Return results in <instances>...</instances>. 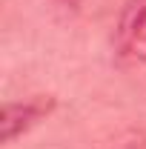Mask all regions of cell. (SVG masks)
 Wrapping results in <instances>:
<instances>
[{"instance_id": "cell-1", "label": "cell", "mask_w": 146, "mask_h": 149, "mask_svg": "<svg viewBox=\"0 0 146 149\" xmlns=\"http://www.w3.org/2000/svg\"><path fill=\"white\" fill-rule=\"evenodd\" d=\"M57 100L52 95H35L26 100H6L3 103V120H0V138L3 143H15L29 129H35L40 120H46L55 112Z\"/></svg>"}, {"instance_id": "cell-2", "label": "cell", "mask_w": 146, "mask_h": 149, "mask_svg": "<svg viewBox=\"0 0 146 149\" xmlns=\"http://www.w3.org/2000/svg\"><path fill=\"white\" fill-rule=\"evenodd\" d=\"M115 46L126 60L146 63V0H126L115 29Z\"/></svg>"}, {"instance_id": "cell-3", "label": "cell", "mask_w": 146, "mask_h": 149, "mask_svg": "<svg viewBox=\"0 0 146 149\" xmlns=\"http://www.w3.org/2000/svg\"><path fill=\"white\" fill-rule=\"evenodd\" d=\"M60 3H74V0H60Z\"/></svg>"}]
</instances>
